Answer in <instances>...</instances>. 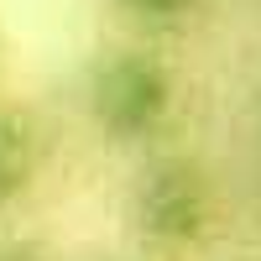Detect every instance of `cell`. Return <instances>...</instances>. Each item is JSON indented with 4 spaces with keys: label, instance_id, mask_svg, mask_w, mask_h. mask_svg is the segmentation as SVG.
Instances as JSON below:
<instances>
[{
    "label": "cell",
    "instance_id": "cell-3",
    "mask_svg": "<svg viewBox=\"0 0 261 261\" xmlns=\"http://www.w3.org/2000/svg\"><path fill=\"white\" fill-rule=\"evenodd\" d=\"M37 162H42V141L32 120L16 110H0V199H16L37 178Z\"/></svg>",
    "mask_w": 261,
    "mask_h": 261
},
{
    "label": "cell",
    "instance_id": "cell-1",
    "mask_svg": "<svg viewBox=\"0 0 261 261\" xmlns=\"http://www.w3.org/2000/svg\"><path fill=\"white\" fill-rule=\"evenodd\" d=\"M84 110L110 141H146L172 115V68L157 53L110 47L84 79Z\"/></svg>",
    "mask_w": 261,
    "mask_h": 261
},
{
    "label": "cell",
    "instance_id": "cell-4",
    "mask_svg": "<svg viewBox=\"0 0 261 261\" xmlns=\"http://www.w3.org/2000/svg\"><path fill=\"white\" fill-rule=\"evenodd\" d=\"M199 0H115V11H125L141 27H172V21H188Z\"/></svg>",
    "mask_w": 261,
    "mask_h": 261
},
{
    "label": "cell",
    "instance_id": "cell-2",
    "mask_svg": "<svg viewBox=\"0 0 261 261\" xmlns=\"http://www.w3.org/2000/svg\"><path fill=\"white\" fill-rule=\"evenodd\" d=\"M130 220H136L141 235H151L162 246H188L214 220V188L183 157L151 162L130 188Z\"/></svg>",
    "mask_w": 261,
    "mask_h": 261
}]
</instances>
